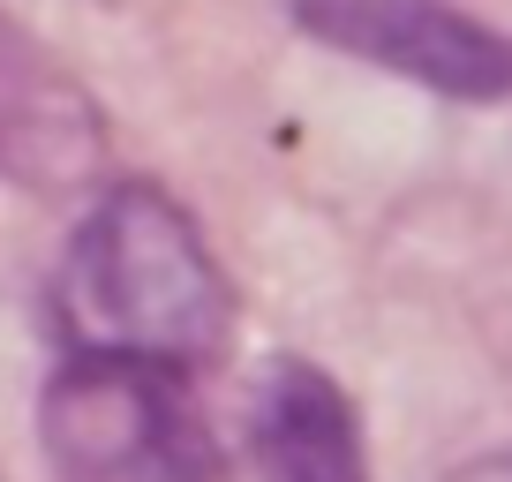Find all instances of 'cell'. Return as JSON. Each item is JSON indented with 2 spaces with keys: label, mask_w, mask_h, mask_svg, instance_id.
Masks as SVG:
<instances>
[{
  "label": "cell",
  "mask_w": 512,
  "mask_h": 482,
  "mask_svg": "<svg viewBox=\"0 0 512 482\" xmlns=\"http://www.w3.org/2000/svg\"><path fill=\"white\" fill-rule=\"evenodd\" d=\"M38 445L61 482H219L189 370L136 354H68L38 392Z\"/></svg>",
  "instance_id": "7a4b0ae2"
},
{
  "label": "cell",
  "mask_w": 512,
  "mask_h": 482,
  "mask_svg": "<svg viewBox=\"0 0 512 482\" xmlns=\"http://www.w3.org/2000/svg\"><path fill=\"white\" fill-rule=\"evenodd\" d=\"M61 332L76 354H136L196 370L234 332V287L196 219L151 181H113L61 264Z\"/></svg>",
  "instance_id": "6da1fadb"
},
{
  "label": "cell",
  "mask_w": 512,
  "mask_h": 482,
  "mask_svg": "<svg viewBox=\"0 0 512 482\" xmlns=\"http://www.w3.org/2000/svg\"><path fill=\"white\" fill-rule=\"evenodd\" d=\"M0 166L68 189L98 166V106L16 16H0Z\"/></svg>",
  "instance_id": "277c9868"
},
{
  "label": "cell",
  "mask_w": 512,
  "mask_h": 482,
  "mask_svg": "<svg viewBox=\"0 0 512 482\" xmlns=\"http://www.w3.org/2000/svg\"><path fill=\"white\" fill-rule=\"evenodd\" d=\"M287 8L309 38L369 68H392L437 98H467V106L512 98V46L445 0H287Z\"/></svg>",
  "instance_id": "3957f363"
},
{
  "label": "cell",
  "mask_w": 512,
  "mask_h": 482,
  "mask_svg": "<svg viewBox=\"0 0 512 482\" xmlns=\"http://www.w3.org/2000/svg\"><path fill=\"white\" fill-rule=\"evenodd\" d=\"M452 482H512V460H497V467H475V475H452Z\"/></svg>",
  "instance_id": "8992f818"
},
{
  "label": "cell",
  "mask_w": 512,
  "mask_h": 482,
  "mask_svg": "<svg viewBox=\"0 0 512 482\" xmlns=\"http://www.w3.org/2000/svg\"><path fill=\"white\" fill-rule=\"evenodd\" d=\"M249 452L264 482H369L354 400L302 354H279L249 407Z\"/></svg>",
  "instance_id": "5b68a950"
}]
</instances>
